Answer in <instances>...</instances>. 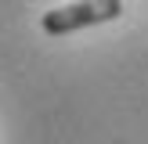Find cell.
I'll list each match as a JSON object with an SVG mask.
<instances>
[{"mask_svg":"<svg viewBox=\"0 0 148 144\" xmlns=\"http://www.w3.org/2000/svg\"><path fill=\"white\" fill-rule=\"evenodd\" d=\"M119 14H123V0H76V4L47 11L40 18V25H43L47 36H65V33H76V29H90V25H101V22H112Z\"/></svg>","mask_w":148,"mask_h":144,"instance_id":"cell-1","label":"cell"}]
</instances>
